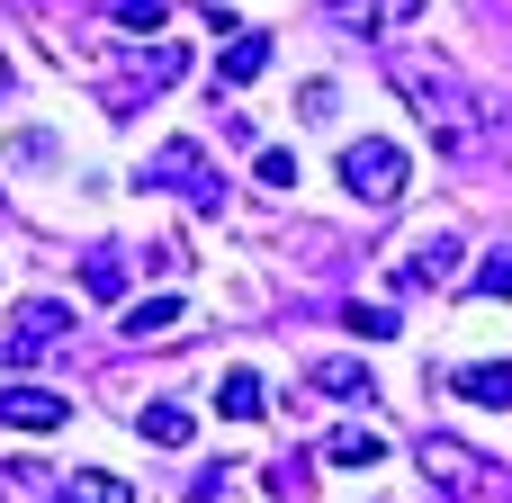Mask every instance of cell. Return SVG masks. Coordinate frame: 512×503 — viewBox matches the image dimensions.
<instances>
[{
	"label": "cell",
	"mask_w": 512,
	"mask_h": 503,
	"mask_svg": "<svg viewBox=\"0 0 512 503\" xmlns=\"http://www.w3.org/2000/svg\"><path fill=\"white\" fill-rule=\"evenodd\" d=\"M135 432H144L153 450H189V441H198V414H189V405H144Z\"/></svg>",
	"instance_id": "obj_12"
},
{
	"label": "cell",
	"mask_w": 512,
	"mask_h": 503,
	"mask_svg": "<svg viewBox=\"0 0 512 503\" xmlns=\"http://www.w3.org/2000/svg\"><path fill=\"white\" fill-rule=\"evenodd\" d=\"M171 324H180V297H135V306H126V333H135V342H162Z\"/></svg>",
	"instance_id": "obj_16"
},
{
	"label": "cell",
	"mask_w": 512,
	"mask_h": 503,
	"mask_svg": "<svg viewBox=\"0 0 512 503\" xmlns=\"http://www.w3.org/2000/svg\"><path fill=\"white\" fill-rule=\"evenodd\" d=\"M153 189H171V198H189L198 216H216L225 207V180H216V162H207V144L198 135H171L162 153H153V171H144Z\"/></svg>",
	"instance_id": "obj_3"
},
{
	"label": "cell",
	"mask_w": 512,
	"mask_h": 503,
	"mask_svg": "<svg viewBox=\"0 0 512 503\" xmlns=\"http://www.w3.org/2000/svg\"><path fill=\"white\" fill-rule=\"evenodd\" d=\"M63 503H135V486L108 477V468H72V477H63Z\"/></svg>",
	"instance_id": "obj_15"
},
{
	"label": "cell",
	"mask_w": 512,
	"mask_h": 503,
	"mask_svg": "<svg viewBox=\"0 0 512 503\" xmlns=\"http://www.w3.org/2000/svg\"><path fill=\"white\" fill-rule=\"evenodd\" d=\"M387 72H396V90L414 99V117L432 126V144H441L450 162H468V153H477V135H486V117H477L486 99H477L450 63H423V54H396Z\"/></svg>",
	"instance_id": "obj_1"
},
{
	"label": "cell",
	"mask_w": 512,
	"mask_h": 503,
	"mask_svg": "<svg viewBox=\"0 0 512 503\" xmlns=\"http://www.w3.org/2000/svg\"><path fill=\"white\" fill-rule=\"evenodd\" d=\"M81 288H90V297H126V261H117V252H90V261H81Z\"/></svg>",
	"instance_id": "obj_17"
},
{
	"label": "cell",
	"mask_w": 512,
	"mask_h": 503,
	"mask_svg": "<svg viewBox=\"0 0 512 503\" xmlns=\"http://www.w3.org/2000/svg\"><path fill=\"white\" fill-rule=\"evenodd\" d=\"M324 459H333V468H387V432H369V423H342V432L324 441Z\"/></svg>",
	"instance_id": "obj_13"
},
{
	"label": "cell",
	"mask_w": 512,
	"mask_h": 503,
	"mask_svg": "<svg viewBox=\"0 0 512 503\" xmlns=\"http://www.w3.org/2000/svg\"><path fill=\"white\" fill-rule=\"evenodd\" d=\"M405 180H414L405 144H387V135H351V144H342V189H351L360 207H396Z\"/></svg>",
	"instance_id": "obj_2"
},
{
	"label": "cell",
	"mask_w": 512,
	"mask_h": 503,
	"mask_svg": "<svg viewBox=\"0 0 512 503\" xmlns=\"http://www.w3.org/2000/svg\"><path fill=\"white\" fill-rule=\"evenodd\" d=\"M306 387H315V396H333V405H369V396H378V378H369L360 360H315V369H306Z\"/></svg>",
	"instance_id": "obj_10"
},
{
	"label": "cell",
	"mask_w": 512,
	"mask_h": 503,
	"mask_svg": "<svg viewBox=\"0 0 512 503\" xmlns=\"http://www.w3.org/2000/svg\"><path fill=\"white\" fill-rule=\"evenodd\" d=\"M342 324H351V333H360V342H396V333H405V324H396V315H387V306H351V315H342Z\"/></svg>",
	"instance_id": "obj_19"
},
{
	"label": "cell",
	"mask_w": 512,
	"mask_h": 503,
	"mask_svg": "<svg viewBox=\"0 0 512 503\" xmlns=\"http://www.w3.org/2000/svg\"><path fill=\"white\" fill-rule=\"evenodd\" d=\"M423 468H432L450 495H486V486H495V477H486V459H477V450H459V441H423Z\"/></svg>",
	"instance_id": "obj_7"
},
{
	"label": "cell",
	"mask_w": 512,
	"mask_h": 503,
	"mask_svg": "<svg viewBox=\"0 0 512 503\" xmlns=\"http://www.w3.org/2000/svg\"><path fill=\"white\" fill-rule=\"evenodd\" d=\"M459 252H468L459 234H423V243L405 252V288H459V279H468Z\"/></svg>",
	"instance_id": "obj_6"
},
{
	"label": "cell",
	"mask_w": 512,
	"mask_h": 503,
	"mask_svg": "<svg viewBox=\"0 0 512 503\" xmlns=\"http://www.w3.org/2000/svg\"><path fill=\"white\" fill-rule=\"evenodd\" d=\"M468 297H512V252H486L468 270Z\"/></svg>",
	"instance_id": "obj_18"
},
{
	"label": "cell",
	"mask_w": 512,
	"mask_h": 503,
	"mask_svg": "<svg viewBox=\"0 0 512 503\" xmlns=\"http://www.w3.org/2000/svg\"><path fill=\"white\" fill-rule=\"evenodd\" d=\"M261 405H270V396H261V378H252V369H225L216 414H225V423H261Z\"/></svg>",
	"instance_id": "obj_14"
},
{
	"label": "cell",
	"mask_w": 512,
	"mask_h": 503,
	"mask_svg": "<svg viewBox=\"0 0 512 503\" xmlns=\"http://www.w3.org/2000/svg\"><path fill=\"white\" fill-rule=\"evenodd\" d=\"M342 27H360V36H387V27H414L423 18V0H324Z\"/></svg>",
	"instance_id": "obj_9"
},
{
	"label": "cell",
	"mask_w": 512,
	"mask_h": 503,
	"mask_svg": "<svg viewBox=\"0 0 512 503\" xmlns=\"http://www.w3.org/2000/svg\"><path fill=\"white\" fill-rule=\"evenodd\" d=\"M0 90H9V54H0Z\"/></svg>",
	"instance_id": "obj_22"
},
{
	"label": "cell",
	"mask_w": 512,
	"mask_h": 503,
	"mask_svg": "<svg viewBox=\"0 0 512 503\" xmlns=\"http://www.w3.org/2000/svg\"><path fill=\"white\" fill-rule=\"evenodd\" d=\"M261 72H270V36H261V27H234V45L216 54V81L243 90V81H261Z\"/></svg>",
	"instance_id": "obj_11"
},
{
	"label": "cell",
	"mask_w": 512,
	"mask_h": 503,
	"mask_svg": "<svg viewBox=\"0 0 512 503\" xmlns=\"http://www.w3.org/2000/svg\"><path fill=\"white\" fill-rule=\"evenodd\" d=\"M450 387L486 414H512V360H468V369H450Z\"/></svg>",
	"instance_id": "obj_8"
},
{
	"label": "cell",
	"mask_w": 512,
	"mask_h": 503,
	"mask_svg": "<svg viewBox=\"0 0 512 503\" xmlns=\"http://www.w3.org/2000/svg\"><path fill=\"white\" fill-rule=\"evenodd\" d=\"M72 423V396L36 387V378H9L0 387V432H63Z\"/></svg>",
	"instance_id": "obj_5"
},
{
	"label": "cell",
	"mask_w": 512,
	"mask_h": 503,
	"mask_svg": "<svg viewBox=\"0 0 512 503\" xmlns=\"http://www.w3.org/2000/svg\"><path fill=\"white\" fill-rule=\"evenodd\" d=\"M261 180L288 189V180H297V153H288V144H261Z\"/></svg>",
	"instance_id": "obj_21"
},
{
	"label": "cell",
	"mask_w": 512,
	"mask_h": 503,
	"mask_svg": "<svg viewBox=\"0 0 512 503\" xmlns=\"http://www.w3.org/2000/svg\"><path fill=\"white\" fill-rule=\"evenodd\" d=\"M63 333H72V306L36 297V306H18V324H9V342H0V360H9V369H27V360H45Z\"/></svg>",
	"instance_id": "obj_4"
},
{
	"label": "cell",
	"mask_w": 512,
	"mask_h": 503,
	"mask_svg": "<svg viewBox=\"0 0 512 503\" xmlns=\"http://www.w3.org/2000/svg\"><path fill=\"white\" fill-rule=\"evenodd\" d=\"M108 9H117L135 36H162V0H108Z\"/></svg>",
	"instance_id": "obj_20"
}]
</instances>
